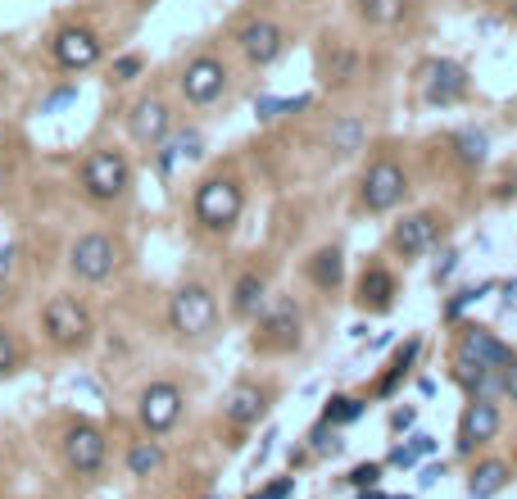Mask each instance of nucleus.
Returning <instances> with one entry per match:
<instances>
[{"label":"nucleus","instance_id":"f257e3e1","mask_svg":"<svg viewBox=\"0 0 517 499\" xmlns=\"http://www.w3.org/2000/svg\"><path fill=\"white\" fill-rule=\"evenodd\" d=\"M41 332H46L50 350L59 354H82L91 341H96V318H91L87 300L59 291L41 304Z\"/></svg>","mask_w":517,"mask_h":499},{"label":"nucleus","instance_id":"f03ea898","mask_svg":"<svg viewBox=\"0 0 517 499\" xmlns=\"http://www.w3.org/2000/svg\"><path fill=\"white\" fill-rule=\"evenodd\" d=\"M245 214V186L232 173H214L196 186L191 196V218H196L205 232H232Z\"/></svg>","mask_w":517,"mask_h":499},{"label":"nucleus","instance_id":"7ed1b4c3","mask_svg":"<svg viewBox=\"0 0 517 499\" xmlns=\"http://www.w3.org/2000/svg\"><path fill=\"white\" fill-rule=\"evenodd\" d=\"M304 341V309L295 304V295H268V304L254 318L250 345L259 354H291Z\"/></svg>","mask_w":517,"mask_h":499},{"label":"nucleus","instance_id":"20e7f679","mask_svg":"<svg viewBox=\"0 0 517 499\" xmlns=\"http://www.w3.org/2000/svg\"><path fill=\"white\" fill-rule=\"evenodd\" d=\"M218 327V295L205 282H186L168 300V332L177 341H205Z\"/></svg>","mask_w":517,"mask_h":499},{"label":"nucleus","instance_id":"39448f33","mask_svg":"<svg viewBox=\"0 0 517 499\" xmlns=\"http://www.w3.org/2000/svg\"><path fill=\"white\" fill-rule=\"evenodd\" d=\"M78 186H82V196H87L91 205H114V200L127 196V186H132V164H127L123 150L100 146L82 159Z\"/></svg>","mask_w":517,"mask_h":499},{"label":"nucleus","instance_id":"423d86ee","mask_svg":"<svg viewBox=\"0 0 517 499\" xmlns=\"http://www.w3.org/2000/svg\"><path fill=\"white\" fill-rule=\"evenodd\" d=\"M404 196H409V173H404L400 159L381 155V159H372V164L363 168L359 205L368 209V214H391V209L404 205Z\"/></svg>","mask_w":517,"mask_h":499},{"label":"nucleus","instance_id":"0eeeda50","mask_svg":"<svg viewBox=\"0 0 517 499\" xmlns=\"http://www.w3.org/2000/svg\"><path fill=\"white\" fill-rule=\"evenodd\" d=\"M118 264H123V245L114 241L109 232H82L78 241L69 245V273L78 277V282H109V277L118 273Z\"/></svg>","mask_w":517,"mask_h":499},{"label":"nucleus","instance_id":"6e6552de","mask_svg":"<svg viewBox=\"0 0 517 499\" xmlns=\"http://www.w3.org/2000/svg\"><path fill=\"white\" fill-rule=\"evenodd\" d=\"M59 459L73 477H100L109 459V441L96 422H69L64 436H59Z\"/></svg>","mask_w":517,"mask_h":499},{"label":"nucleus","instance_id":"1a4fd4ad","mask_svg":"<svg viewBox=\"0 0 517 499\" xmlns=\"http://www.w3.org/2000/svg\"><path fill=\"white\" fill-rule=\"evenodd\" d=\"M227 78H232V73H227V64L218 55H191L182 64V73H177V91H182L186 105L205 109V105H214V100H223Z\"/></svg>","mask_w":517,"mask_h":499},{"label":"nucleus","instance_id":"9d476101","mask_svg":"<svg viewBox=\"0 0 517 499\" xmlns=\"http://www.w3.org/2000/svg\"><path fill=\"white\" fill-rule=\"evenodd\" d=\"M182 409H186V395L177 382H150L137 395V418L146 427V436H168L182 422Z\"/></svg>","mask_w":517,"mask_h":499},{"label":"nucleus","instance_id":"9b49d317","mask_svg":"<svg viewBox=\"0 0 517 499\" xmlns=\"http://www.w3.org/2000/svg\"><path fill=\"white\" fill-rule=\"evenodd\" d=\"M236 50L245 55V64L268 69L286 50V28L277 19H268V14H254V19H245L241 28H236Z\"/></svg>","mask_w":517,"mask_h":499},{"label":"nucleus","instance_id":"f8f14e48","mask_svg":"<svg viewBox=\"0 0 517 499\" xmlns=\"http://www.w3.org/2000/svg\"><path fill=\"white\" fill-rule=\"evenodd\" d=\"M50 59H55L64 73H87L91 64H100V37L82 23H69L50 37Z\"/></svg>","mask_w":517,"mask_h":499},{"label":"nucleus","instance_id":"ddd939ff","mask_svg":"<svg viewBox=\"0 0 517 499\" xmlns=\"http://www.w3.org/2000/svg\"><path fill=\"white\" fill-rule=\"evenodd\" d=\"M127 132L137 146H164L168 132H173V105L159 96H141L127 109Z\"/></svg>","mask_w":517,"mask_h":499},{"label":"nucleus","instance_id":"4468645a","mask_svg":"<svg viewBox=\"0 0 517 499\" xmlns=\"http://www.w3.org/2000/svg\"><path fill=\"white\" fill-rule=\"evenodd\" d=\"M454 359L463 363H477V368H508V359H513V345H504L490 327H459V341H454Z\"/></svg>","mask_w":517,"mask_h":499},{"label":"nucleus","instance_id":"2eb2a0df","mask_svg":"<svg viewBox=\"0 0 517 499\" xmlns=\"http://www.w3.org/2000/svg\"><path fill=\"white\" fill-rule=\"evenodd\" d=\"M499 427H504V413H499L495 400H468V409L459 418V454L486 450L499 436Z\"/></svg>","mask_w":517,"mask_h":499},{"label":"nucleus","instance_id":"dca6fc26","mask_svg":"<svg viewBox=\"0 0 517 499\" xmlns=\"http://www.w3.org/2000/svg\"><path fill=\"white\" fill-rule=\"evenodd\" d=\"M463 96H468V69L463 64H454V59L427 64V73H422V100L427 105L445 109V105H459Z\"/></svg>","mask_w":517,"mask_h":499},{"label":"nucleus","instance_id":"f3484780","mask_svg":"<svg viewBox=\"0 0 517 499\" xmlns=\"http://www.w3.org/2000/svg\"><path fill=\"white\" fill-rule=\"evenodd\" d=\"M440 241V218L431 209H418V214H404L391 232V245L400 259H422L431 245Z\"/></svg>","mask_w":517,"mask_h":499},{"label":"nucleus","instance_id":"a211bd4d","mask_svg":"<svg viewBox=\"0 0 517 499\" xmlns=\"http://www.w3.org/2000/svg\"><path fill=\"white\" fill-rule=\"evenodd\" d=\"M395 295H400V286H395V273L381 264H368L359 277V286H354V304H359L363 314H391L395 309Z\"/></svg>","mask_w":517,"mask_h":499},{"label":"nucleus","instance_id":"6ab92c4d","mask_svg":"<svg viewBox=\"0 0 517 499\" xmlns=\"http://www.w3.org/2000/svg\"><path fill=\"white\" fill-rule=\"evenodd\" d=\"M268 413V391L259 382H236L232 391L223 395V418L232 422V427H254V422Z\"/></svg>","mask_w":517,"mask_h":499},{"label":"nucleus","instance_id":"aec40b11","mask_svg":"<svg viewBox=\"0 0 517 499\" xmlns=\"http://www.w3.org/2000/svg\"><path fill=\"white\" fill-rule=\"evenodd\" d=\"M304 277H309L318 291H341L345 282V255L336 245H318L309 259H304Z\"/></svg>","mask_w":517,"mask_h":499},{"label":"nucleus","instance_id":"412c9836","mask_svg":"<svg viewBox=\"0 0 517 499\" xmlns=\"http://www.w3.org/2000/svg\"><path fill=\"white\" fill-rule=\"evenodd\" d=\"M268 304V282L259 273H241L232 282V314L245 318V323H254L259 318V309Z\"/></svg>","mask_w":517,"mask_h":499},{"label":"nucleus","instance_id":"4be33fe9","mask_svg":"<svg viewBox=\"0 0 517 499\" xmlns=\"http://www.w3.org/2000/svg\"><path fill=\"white\" fill-rule=\"evenodd\" d=\"M508 477H513V468H508L504 459H481L477 468L468 472V495L472 499H495L499 490L508 486Z\"/></svg>","mask_w":517,"mask_h":499},{"label":"nucleus","instance_id":"5701e85b","mask_svg":"<svg viewBox=\"0 0 517 499\" xmlns=\"http://www.w3.org/2000/svg\"><path fill=\"white\" fill-rule=\"evenodd\" d=\"M354 14L368 28H400L409 19V0H354Z\"/></svg>","mask_w":517,"mask_h":499},{"label":"nucleus","instance_id":"b1692460","mask_svg":"<svg viewBox=\"0 0 517 499\" xmlns=\"http://www.w3.org/2000/svg\"><path fill=\"white\" fill-rule=\"evenodd\" d=\"M359 78V50L350 46H332L322 55V82L327 87H345V82Z\"/></svg>","mask_w":517,"mask_h":499},{"label":"nucleus","instance_id":"393cba45","mask_svg":"<svg viewBox=\"0 0 517 499\" xmlns=\"http://www.w3.org/2000/svg\"><path fill=\"white\" fill-rule=\"evenodd\" d=\"M164 468V445L159 441H132L127 445V472L132 477H155Z\"/></svg>","mask_w":517,"mask_h":499},{"label":"nucleus","instance_id":"a878e982","mask_svg":"<svg viewBox=\"0 0 517 499\" xmlns=\"http://www.w3.org/2000/svg\"><path fill=\"white\" fill-rule=\"evenodd\" d=\"M327 146L336 155H354L363 146V123L359 118H332V128H327Z\"/></svg>","mask_w":517,"mask_h":499},{"label":"nucleus","instance_id":"bb28decb","mask_svg":"<svg viewBox=\"0 0 517 499\" xmlns=\"http://www.w3.org/2000/svg\"><path fill=\"white\" fill-rule=\"evenodd\" d=\"M418 350H422V341H418V336H413V341H404L400 350H395L391 372H386V377H381V382H377V395H391L395 386H400V377L413 368V359H418Z\"/></svg>","mask_w":517,"mask_h":499},{"label":"nucleus","instance_id":"cd10ccee","mask_svg":"<svg viewBox=\"0 0 517 499\" xmlns=\"http://www.w3.org/2000/svg\"><path fill=\"white\" fill-rule=\"evenodd\" d=\"M359 418H363L359 395H332V404L322 409V422H332V427H345V422H359Z\"/></svg>","mask_w":517,"mask_h":499},{"label":"nucleus","instance_id":"c85d7f7f","mask_svg":"<svg viewBox=\"0 0 517 499\" xmlns=\"http://www.w3.org/2000/svg\"><path fill=\"white\" fill-rule=\"evenodd\" d=\"M486 150H490V141H486V132H477V128H468V132H459L454 137V155H459V164H481L486 159Z\"/></svg>","mask_w":517,"mask_h":499},{"label":"nucleus","instance_id":"c756f323","mask_svg":"<svg viewBox=\"0 0 517 499\" xmlns=\"http://www.w3.org/2000/svg\"><path fill=\"white\" fill-rule=\"evenodd\" d=\"M177 155H200V137H196V132H182V137H173L164 150H159V173H173Z\"/></svg>","mask_w":517,"mask_h":499},{"label":"nucleus","instance_id":"7c9ffc66","mask_svg":"<svg viewBox=\"0 0 517 499\" xmlns=\"http://www.w3.org/2000/svg\"><path fill=\"white\" fill-rule=\"evenodd\" d=\"M19 368V341H14V332L5 323H0V372H14Z\"/></svg>","mask_w":517,"mask_h":499},{"label":"nucleus","instance_id":"2f4dec72","mask_svg":"<svg viewBox=\"0 0 517 499\" xmlns=\"http://www.w3.org/2000/svg\"><path fill=\"white\" fill-rule=\"evenodd\" d=\"M341 450V436H336L332 422H322L318 431H313V454H336Z\"/></svg>","mask_w":517,"mask_h":499},{"label":"nucleus","instance_id":"473e14b6","mask_svg":"<svg viewBox=\"0 0 517 499\" xmlns=\"http://www.w3.org/2000/svg\"><path fill=\"white\" fill-rule=\"evenodd\" d=\"M141 69H146V59L141 55H118L114 59V82H132Z\"/></svg>","mask_w":517,"mask_h":499},{"label":"nucleus","instance_id":"72a5a7b5","mask_svg":"<svg viewBox=\"0 0 517 499\" xmlns=\"http://www.w3.org/2000/svg\"><path fill=\"white\" fill-rule=\"evenodd\" d=\"M377 481H381V463H359V468L350 472V486H359V490L377 486Z\"/></svg>","mask_w":517,"mask_h":499},{"label":"nucleus","instance_id":"f704fd0d","mask_svg":"<svg viewBox=\"0 0 517 499\" xmlns=\"http://www.w3.org/2000/svg\"><path fill=\"white\" fill-rule=\"evenodd\" d=\"M295 490V477H282V481H273L268 490H259V499H286Z\"/></svg>","mask_w":517,"mask_h":499},{"label":"nucleus","instance_id":"c9c22d12","mask_svg":"<svg viewBox=\"0 0 517 499\" xmlns=\"http://www.w3.org/2000/svg\"><path fill=\"white\" fill-rule=\"evenodd\" d=\"M14 273V245H0V282Z\"/></svg>","mask_w":517,"mask_h":499},{"label":"nucleus","instance_id":"e433bc0d","mask_svg":"<svg viewBox=\"0 0 517 499\" xmlns=\"http://www.w3.org/2000/svg\"><path fill=\"white\" fill-rule=\"evenodd\" d=\"M504 395H517V354L508 359V368H504Z\"/></svg>","mask_w":517,"mask_h":499},{"label":"nucleus","instance_id":"4c0bfd02","mask_svg":"<svg viewBox=\"0 0 517 499\" xmlns=\"http://www.w3.org/2000/svg\"><path fill=\"white\" fill-rule=\"evenodd\" d=\"M413 459H418V454H413L409 445H400V450L391 454V463H395V468H413Z\"/></svg>","mask_w":517,"mask_h":499},{"label":"nucleus","instance_id":"58836bf2","mask_svg":"<svg viewBox=\"0 0 517 499\" xmlns=\"http://www.w3.org/2000/svg\"><path fill=\"white\" fill-rule=\"evenodd\" d=\"M409 450H413V454H431V450H436V441H431V436H413Z\"/></svg>","mask_w":517,"mask_h":499},{"label":"nucleus","instance_id":"ea45409f","mask_svg":"<svg viewBox=\"0 0 517 499\" xmlns=\"http://www.w3.org/2000/svg\"><path fill=\"white\" fill-rule=\"evenodd\" d=\"M445 477V468H422V486H431V481Z\"/></svg>","mask_w":517,"mask_h":499},{"label":"nucleus","instance_id":"a19ab883","mask_svg":"<svg viewBox=\"0 0 517 499\" xmlns=\"http://www.w3.org/2000/svg\"><path fill=\"white\" fill-rule=\"evenodd\" d=\"M395 427H413V409H400V413H395Z\"/></svg>","mask_w":517,"mask_h":499},{"label":"nucleus","instance_id":"79ce46f5","mask_svg":"<svg viewBox=\"0 0 517 499\" xmlns=\"http://www.w3.org/2000/svg\"><path fill=\"white\" fill-rule=\"evenodd\" d=\"M73 96H78V91L64 87V91H55V96H50V105H64V100H73Z\"/></svg>","mask_w":517,"mask_h":499},{"label":"nucleus","instance_id":"37998d69","mask_svg":"<svg viewBox=\"0 0 517 499\" xmlns=\"http://www.w3.org/2000/svg\"><path fill=\"white\" fill-rule=\"evenodd\" d=\"M499 5H504V14H508V19H513V23H517V0H499Z\"/></svg>","mask_w":517,"mask_h":499},{"label":"nucleus","instance_id":"c03bdc74","mask_svg":"<svg viewBox=\"0 0 517 499\" xmlns=\"http://www.w3.org/2000/svg\"><path fill=\"white\" fill-rule=\"evenodd\" d=\"M363 499H386V495H381L377 486H368V490H363Z\"/></svg>","mask_w":517,"mask_h":499},{"label":"nucleus","instance_id":"a18cd8bd","mask_svg":"<svg viewBox=\"0 0 517 499\" xmlns=\"http://www.w3.org/2000/svg\"><path fill=\"white\" fill-rule=\"evenodd\" d=\"M5 295H10V286H5V282H0V300H5Z\"/></svg>","mask_w":517,"mask_h":499},{"label":"nucleus","instance_id":"49530a36","mask_svg":"<svg viewBox=\"0 0 517 499\" xmlns=\"http://www.w3.org/2000/svg\"><path fill=\"white\" fill-rule=\"evenodd\" d=\"M0 186H5V168H0Z\"/></svg>","mask_w":517,"mask_h":499},{"label":"nucleus","instance_id":"de8ad7c7","mask_svg":"<svg viewBox=\"0 0 517 499\" xmlns=\"http://www.w3.org/2000/svg\"><path fill=\"white\" fill-rule=\"evenodd\" d=\"M513 404H517V395H513Z\"/></svg>","mask_w":517,"mask_h":499}]
</instances>
